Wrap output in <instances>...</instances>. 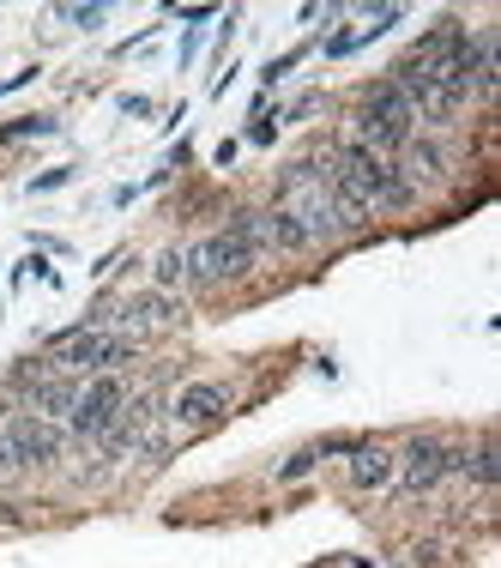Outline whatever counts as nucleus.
I'll list each match as a JSON object with an SVG mask.
<instances>
[{"label":"nucleus","mask_w":501,"mask_h":568,"mask_svg":"<svg viewBox=\"0 0 501 568\" xmlns=\"http://www.w3.org/2000/svg\"><path fill=\"white\" fill-rule=\"evenodd\" d=\"M152 278H157V291H175V284H182V248H164V254H157Z\"/></svg>","instance_id":"4468645a"},{"label":"nucleus","mask_w":501,"mask_h":568,"mask_svg":"<svg viewBox=\"0 0 501 568\" xmlns=\"http://www.w3.org/2000/svg\"><path fill=\"white\" fill-rule=\"evenodd\" d=\"M121 399H127V394H121L115 375H103L98 387H85V394H79V405H73V417H67V424H73V436L98 442L103 429H110L115 417H121Z\"/></svg>","instance_id":"20e7f679"},{"label":"nucleus","mask_w":501,"mask_h":568,"mask_svg":"<svg viewBox=\"0 0 501 568\" xmlns=\"http://www.w3.org/2000/svg\"><path fill=\"white\" fill-rule=\"evenodd\" d=\"M49 128H55V121H49V115H24V121H7V128H0V145H7V140H37V133H49Z\"/></svg>","instance_id":"2eb2a0df"},{"label":"nucleus","mask_w":501,"mask_h":568,"mask_svg":"<svg viewBox=\"0 0 501 568\" xmlns=\"http://www.w3.org/2000/svg\"><path fill=\"white\" fill-rule=\"evenodd\" d=\"M24 387H31V405H37L43 417H73L79 394H85L73 375H55V382H24Z\"/></svg>","instance_id":"9d476101"},{"label":"nucleus","mask_w":501,"mask_h":568,"mask_svg":"<svg viewBox=\"0 0 501 568\" xmlns=\"http://www.w3.org/2000/svg\"><path fill=\"white\" fill-rule=\"evenodd\" d=\"M254 261H260V248H254L248 236H236V230H218V236H206V242H194V248H182V273L194 278V284L242 278Z\"/></svg>","instance_id":"f257e3e1"},{"label":"nucleus","mask_w":501,"mask_h":568,"mask_svg":"<svg viewBox=\"0 0 501 568\" xmlns=\"http://www.w3.org/2000/svg\"><path fill=\"white\" fill-rule=\"evenodd\" d=\"M67 24H79V31H98V24H103V7H73V12H67Z\"/></svg>","instance_id":"f3484780"},{"label":"nucleus","mask_w":501,"mask_h":568,"mask_svg":"<svg viewBox=\"0 0 501 568\" xmlns=\"http://www.w3.org/2000/svg\"><path fill=\"white\" fill-rule=\"evenodd\" d=\"M362 43V31H333V43H327V55H350V49Z\"/></svg>","instance_id":"a211bd4d"},{"label":"nucleus","mask_w":501,"mask_h":568,"mask_svg":"<svg viewBox=\"0 0 501 568\" xmlns=\"http://www.w3.org/2000/svg\"><path fill=\"white\" fill-rule=\"evenodd\" d=\"M61 182H67V170H49V175H37L31 187H37V194H49V187H61Z\"/></svg>","instance_id":"6ab92c4d"},{"label":"nucleus","mask_w":501,"mask_h":568,"mask_svg":"<svg viewBox=\"0 0 501 568\" xmlns=\"http://www.w3.org/2000/svg\"><path fill=\"white\" fill-rule=\"evenodd\" d=\"M392 85L405 91V103H411V115L417 121H453L459 110H466V85L459 79H441V73H411L405 67Z\"/></svg>","instance_id":"7ed1b4c3"},{"label":"nucleus","mask_w":501,"mask_h":568,"mask_svg":"<svg viewBox=\"0 0 501 568\" xmlns=\"http://www.w3.org/2000/svg\"><path fill=\"white\" fill-rule=\"evenodd\" d=\"M392 164H399V182L405 187H441L447 182V152L436 140H429V133H411V140H405V152L392 158Z\"/></svg>","instance_id":"423d86ee"},{"label":"nucleus","mask_w":501,"mask_h":568,"mask_svg":"<svg viewBox=\"0 0 501 568\" xmlns=\"http://www.w3.org/2000/svg\"><path fill=\"white\" fill-rule=\"evenodd\" d=\"M229 382H194L175 394V424H218V417L229 412Z\"/></svg>","instance_id":"0eeeda50"},{"label":"nucleus","mask_w":501,"mask_h":568,"mask_svg":"<svg viewBox=\"0 0 501 568\" xmlns=\"http://www.w3.org/2000/svg\"><path fill=\"white\" fill-rule=\"evenodd\" d=\"M345 459H350V471H345L350 490H381V484H392V459H399V454L381 448V442H357Z\"/></svg>","instance_id":"1a4fd4ad"},{"label":"nucleus","mask_w":501,"mask_h":568,"mask_svg":"<svg viewBox=\"0 0 501 568\" xmlns=\"http://www.w3.org/2000/svg\"><path fill=\"white\" fill-rule=\"evenodd\" d=\"M7 442H12V459H19V471H24V466H43V459L61 454V436H55L49 424H31V417L7 424Z\"/></svg>","instance_id":"6e6552de"},{"label":"nucleus","mask_w":501,"mask_h":568,"mask_svg":"<svg viewBox=\"0 0 501 568\" xmlns=\"http://www.w3.org/2000/svg\"><path fill=\"white\" fill-rule=\"evenodd\" d=\"M459 466H466L478 484H495V478H501V459H495L490 442H483V448H471V454H459Z\"/></svg>","instance_id":"ddd939ff"},{"label":"nucleus","mask_w":501,"mask_h":568,"mask_svg":"<svg viewBox=\"0 0 501 568\" xmlns=\"http://www.w3.org/2000/svg\"><path fill=\"white\" fill-rule=\"evenodd\" d=\"M182 321V303L164 291H152V296H133V303H121L115 308V327H121V339H140V333H157V327H175Z\"/></svg>","instance_id":"39448f33"},{"label":"nucleus","mask_w":501,"mask_h":568,"mask_svg":"<svg viewBox=\"0 0 501 568\" xmlns=\"http://www.w3.org/2000/svg\"><path fill=\"white\" fill-rule=\"evenodd\" d=\"M357 115H375V121H392V128H411V133H417V115H411V103H405V91L392 85V79H387V85H375L369 98H362Z\"/></svg>","instance_id":"9b49d317"},{"label":"nucleus","mask_w":501,"mask_h":568,"mask_svg":"<svg viewBox=\"0 0 501 568\" xmlns=\"http://www.w3.org/2000/svg\"><path fill=\"white\" fill-rule=\"evenodd\" d=\"M260 242H273V248H284V254H296V248H308L315 236H308V224L296 219L290 206H278V212H266V219H260Z\"/></svg>","instance_id":"f8f14e48"},{"label":"nucleus","mask_w":501,"mask_h":568,"mask_svg":"<svg viewBox=\"0 0 501 568\" xmlns=\"http://www.w3.org/2000/svg\"><path fill=\"white\" fill-rule=\"evenodd\" d=\"M447 471H459V448H453V442H441V436H417V442H405V459H392V478H399V490H405V496L436 490Z\"/></svg>","instance_id":"f03ea898"},{"label":"nucleus","mask_w":501,"mask_h":568,"mask_svg":"<svg viewBox=\"0 0 501 568\" xmlns=\"http://www.w3.org/2000/svg\"><path fill=\"white\" fill-rule=\"evenodd\" d=\"M315 466H320V454H315V448H303V454H290V459L278 466V478H284V484H296V478H308Z\"/></svg>","instance_id":"dca6fc26"}]
</instances>
